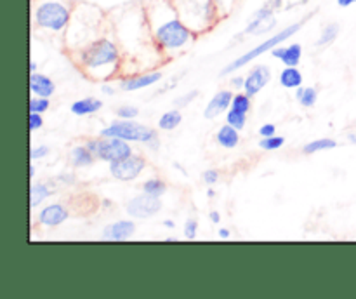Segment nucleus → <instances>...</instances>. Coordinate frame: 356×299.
Masks as SVG:
<instances>
[{
    "label": "nucleus",
    "mask_w": 356,
    "mask_h": 299,
    "mask_svg": "<svg viewBox=\"0 0 356 299\" xmlns=\"http://www.w3.org/2000/svg\"><path fill=\"white\" fill-rule=\"evenodd\" d=\"M163 225L169 226V228H174V221H165V223H163Z\"/></svg>",
    "instance_id": "nucleus-48"
},
{
    "label": "nucleus",
    "mask_w": 356,
    "mask_h": 299,
    "mask_svg": "<svg viewBox=\"0 0 356 299\" xmlns=\"http://www.w3.org/2000/svg\"><path fill=\"white\" fill-rule=\"evenodd\" d=\"M271 52L275 58L282 59L285 66H298L302 56V49L299 44H292L289 47H275Z\"/></svg>",
    "instance_id": "nucleus-15"
},
{
    "label": "nucleus",
    "mask_w": 356,
    "mask_h": 299,
    "mask_svg": "<svg viewBox=\"0 0 356 299\" xmlns=\"http://www.w3.org/2000/svg\"><path fill=\"white\" fill-rule=\"evenodd\" d=\"M160 79H162V73H159V72L146 73V75L131 76V79L124 80L120 86H122V89H124V90H138V89H143V87L153 86V83L159 82Z\"/></svg>",
    "instance_id": "nucleus-17"
},
{
    "label": "nucleus",
    "mask_w": 356,
    "mask_h": 299,
    "mask_svg": "<svg viewBox=\"0 0 356 299\" xmlns=\"http://www.w3.org/2000/svg\"><path fill=\"white\" fill-rule=\"evenodd\" d=\"M232 101H233V94L229 92V90H219V92L216 94L211 101H209L207 106H205L204 117L205 118L219 117L222 111H226L228 108H232Z\"/></svg>",
    "instance_id": "nucleus-12"
},
{
    "label": "nucleus",
    "mask_w": 356,
    "mask_h": 299,
    "mask_svg": "<svg viewBox=\"0 0 356 299\" xmlns=\"http://www.w3.org/2000/svg\"><path fill=\"white\" fill-rule=\"evenodd\" d=\"M219 236H221V239H228L229 236V232L226 228H222V229H219Z\"/></svg>",
    "instance_id": "nucleus-43"
},
{
    "label": "nucleus",
    "mask_w": 356,
    "mask_h": 299,
    "mask_svg": "<svg viewBox=\"0 0 356 299\" xmlns=\"http://www.w3.org/2000/svg\"><path fill=\"white\" fill-rule=\"evenodd\" d=\"M136 232V225L129 219H122V221L113 223V225H108L103 229V236L106 240H127L131 239L132 233Z\"/></svg>",
    "instance_id": "nucleus-14"
},
{
    "label": "nucleus",
    "mask_w": 356,
    "mask_h": 299,
    "mask_svg": "<svg viewBox=\"0 0 356 299\" xmlns=\"http://www.w3.org/2000/svg\"><path fill=\"white\" fill-rule=\"evenodd\" d=\"M70 9L58 0H45L35 9V23L51 31H61L70 23Z\"/></svg>",
    "instance_id": "nucleus-4"
},
{
    "label": "nucleus",
    "mask_w": 356,
    "mask_h": 299,
    "mask_svg": "<svg viewBox=\"0 0 356 299\" xmlns=\"http://www.w3.org/2000/svg\"><path fill=\"white\" fill-rule=\"evenodd\" d=\"M117 115L120 118H136L139 115V110L136 106H127V104H125V106L118 108Z\"/></svg>",
    "instance_id": "nucleus-33"
},
{
    "label": "nucleus",
    "mask_w": 356,
    "mask_h": 299,
    "mask_svg": "<svg viewBox=\"0 0 356 299\" xmlns=\"http://www.w3.org/2000/svg\"><path fill=\"white\" fill-rule=\"evenodd\" d=\"M197 96H198L197 90H191V92H188L186 96L177 97V99L174 101V103H176V106H186V104H190V101L195 99V97H197Z\"/></svg>",
    "instance_id": "nucleus-35"
},
{
    "label": "nucleus",
    "mask_w": 356,
    "mask_h": 299,
    "mask_svg": "<svg viewBox=\"0 0 356 299\" xmlns=\"http://www.w3.org/2000/svg\"><path fill=\"white\" fill-rule=\"evenodd\" d=\"M216 139H218L219 145L225 146V148H228V150L235 148V146L238 145V141H240L238 129H235L233 125H229V124L222 125V127L218 131V136H216Z\"/></svg>",
    "instance_id": "nucleus-18"
},
{
    "label": "nucleus",
    "mask_w": 356,
    "mask_h": 299,
    "mask_svg": "<svg viewBox=\"0 0 356 299\" xmlns=\"http://www.w3.org/2000/svg\"><path fill=\"white\" fill-rule=\"evenodd\" d=\"M197 229H198L197 219L191 218L184 223V236H186L188 240H193L195 236H197Z\"/></svg>",
    "instance_id": "nucleus-32"
},
{
    "label": "nucleus",
    "mask_w": 356,
    "mask_h": 299,
    "mask_svg": "<svg viewBox=\"0 0 356 299\" xmlns=\"http://www.w3.org/2000/svg\"><path fill=\"white\" fill-rule=\"evenodd\" d=\"M30 70H31V73H35V70H37V65H35L33 61H31V65H30Z\"/></svg>",
    "instance_id": "nucleus-47"
},
{
    "label": "nucleus",
    "mask_w": 356,
    "mask_h": 299,
    "mask_svg": "<svg viewBox=\"0 0 356 299\" xmlns=\"http://www.w3.org/2000/svg\"><path fill=\"white\" fill-rule=\"evenodd\" d=\"M232 108L236 111H242V113H247L250 110V96L249 94H236L233 96Z\"/></svg>",
    "instance_id": "nucleus-29"
},
{
    "label": "nucleus",
    "mask_w": 356,
    "mask_h": 299,
    "mask_svg": "<svg viewBox=\"0 0 356 299\" xmlns=\"http://www.w3.org/2000/svg\"><path fill=\"white\" fill-rule=\"evenodd\" d=\"M87 148H89L97 159L110 163L132 155L131 146L127 145L125 139H120V138L90 139V141H87Z\"/></svg>",
    "instance_id": "nucleus-7"
},
{
    "label": "nucleus",
    "mask_w": 356,
    "mask_h": 299,
    "mask_svg": "<svg viewBox=\"0 0 356 299\" xmlns=\"http://www.w3.org/2000/svg\"><path fill=\"white\" fill-rule=\"evenodd\" d=\"M47 153H49L47 146H37V148L31 150L30 159H31V160H38V159H42V156L47 155Z\"/></svg>",
    "instance_id": "nucleus-36"
},
{
    "label": "nucleus",
    "mask_w": 356,
    "mask_h": 299,
    "mask_svg": "<svg viewBox=\"0 0 356 299\" xmlns=\"http://www.w3.org/2000/svg\"><path fill=\"white\" fill-rule=\"evenodd\" d=\"M146 162L143 156H125V159L117 160V162L110 163V172L115 179L120 181H132L141 174L145 169Z\"/></svg>",
    "instance_id": "nucleus-9"
},
{
    "label": "nucleus",
    "mask_w": 356,
    "mask_h": 299,
    "mask_svg": "<svg viewBox=\"0 0 356 299\" xmlns=\"http://www.w3.org/2000/svg\"><path fill=\"white\" fill-rule=\"evenodd\" d=\"M301 26H302V21H299V23L292 24V26H287V28H285V30H282L278 35H273V37L268 38L266 42L259 44V45H257V47L250 49V51L247 52V54L240 56L238 59H235V61H233L232 65L226 66L225 72H222V73H225V75H228V73H232V72H235V70H238V68H242V66H245L247 63H250V61H252V59H256L257 56L264 54V52H268V51H270V49L278 47V45L282 44V42H285L289 37H292V35H294V33H298L299 28H301Z\"/></svg>",
    "instance_id": "nucleus-6"
},
{
    "label": "nucleus",
    "mask_w": 356,
    "mask_h": 299,
    "mask_svg": "<svg viewBox=\"0 0 356 299\" xmlns=\"http://www.w3.org/2000/svg\"><path fill=\"white\" fill-rule=\"evenodd\" d=\"M245 120H247V113H242V111H236V110H229L228 111V117H226V122L229 125H233L235 129L242 131L245 127Z\"/></svg>",
    "instance_id": "nucleus-28"
},
{
    "label": "nucleus",
    "mask_w": 356,
    "mask_h": 299,
    "mask_svg": "<svg viewBox=\"0 0 356 299\" xmlns=\"http://www.w3.org/2000/svg\"><path fill=\"white\" fill-rule=\"evenodd\" d=\"M143 190H145V193H149L153 195V197H162L163 193L167 191V184L163 183L162 179H148L145 184H143Z\"/></svg>",
    "instance_id": "nucleus-27"
},
{
    "label": "nucleus",
    "mask_w": 356,
    "mask_h": 299,
    "mask_svg": "<svg viewBox=\"0 0 356 299\" xmlns=\"http://www.w3.org/2000/svg\"><path fill=\"white\" fill-rule=\"evenodd\" d=\"M356 3V0H337V6L339 7H350Z\"/></svg>",
    "instance_id": "nucleus-39"
},
{
    "label": "nucleus",
    "mask_w": 356,
    "mask_h": 299,
    "mask_svg": "<svg viewBox=\"0 0 356 299\" xmlns=\"http://www.w3.org/2000/svg\"><path fill=\"white\" fill-rule=\"evenodd\" d=\"M49 99L47 97H31L30 99V104H28V108H30V111H33V113H44V111H47L49 108Z\"/></svg>",
    "instance_id": "nucleus-31"
},
{
    "label": "nucleus",
    "mask_w": 356,
    "mask_h": 299,
    "mask_svg": "<svg viewBox=\"0 0 356 299\" xmlns=\"http://www.w3.org/2000/svg\"><path fill=\"white\" fill-rule=\"evenodd\" d=\"M275 132H277L275 124H264L263 127L259 129V134L263 136V138H271V136H275Z\"/></svg>",
    "instance_id": "nucleus-38"
},
{
    "label": "nucleus",
    "mask_w": 356,
    "mask_h": 299,
    "mask_svg": "<svg viewBox=\"0 0 356 299\" xmlns=\"http://www.w3.org/2000/svg\"><path fill=\"white\" fill-rule=\"evenodd\" d=\"M28 122H30V131H37V129H40L42 125H44V120H42V113H33V111H30V115H28Z\"/></svg>",
    "instance_id": "nucleus-34"
},
{
    "label": "nucleus",
    "mask_w": 356,
    "mask_h": 299,
    "mask_svg": "<svg viewBox=\"0 0 356 299\" xmlns=\"http://www.w3.org/2000/svg\"><path fill=\"white\" fill-rule=\"evenodd\" d=\"M296 97H298V101L302 106L309 108L316 103V99H318V92H316V89H313V87H306V89L299 87L298 92H296Z\"/></svg>",
    "instance_id": "nucleus-26"
},
{
    "label": "nucleus",
    "mask_w": 356,
    "mask_h": 299,
    "mask_svg": "<svg viewBox=\"0 0 356 299\" xmlns=\"http://www.w3.org/2000/svg\"><path fill=\"white\" fill-rule=\"evenodd\" d=\"M103 138H120L125 141H139V143H149L152 139L156 138L155 132L146 125L138 124L132 118H122V120L113 122L108 127L101 131Z\"/></svg>",
    "instance_id": "nucleus-5"
},
{
    "label": "nucleus",
    "mask_w": 356,
    "mask_h": 299,
    "mask_svg": "<svg viewBox=\"0 0 356 299\" xmlns=\"http://www.w3.org/2000/svg\"><path fill=\"white\" fill-rule=\"evenodd\" d=\"M70 218V212L65 205L61 204H52L47 205L45 209H42L40 216H38V221L45 226H58L61 223H65Z\"/></svg>",
    "instance_id": "nucleus-13"
},
{
    "label": "nucleus",
    "mask_w": 356,
    "mask_h": 299,
    "mask_svg": "<svg viewBox=\"0 0 356 299\" xmlns=\"http://www.w3.org/2000/svg\"><path fill=\"white\" fill-rule=\"evenodd\" d=\"M336 146H337V143L334 141V139L323 138V139H316V141L308 143V145L305 146V150H302V152H305L306 155H312V153L323 152V150H332V148H336Z\"/></svg>",
    "instance_id": "nucleus-24"
},
{
    "label": "nucleus",
    "mask_w": 356,
    "mask_h": 299,
    "mask_svg": "<svg viewBox=\"0 0 356 299\" xmlns=\"http://www.w3.org/2000/svg\"><path fill=\"white\" fill-rule=\"evenodd\" d=\"M285 143V139L282 138V136H271V138H263L259 141V146L263 150H268V152H271V150H278L282 148Z\"/></svg>",
    "instance_id": "nucleus-30"
},
{
    "label": "nucleus",
    "mask_w": 356,
    "mask_h": 299,
    "mask_svg": "<svg viewBox=\"0 0 356 299\" xmlns=\"http://www.w3.org/2000/svg\"><path fill=\"white\" fill-rule=\"evenodd\" d=\"M280 83L287 89H294L302 83V75L296 66H287L284 72L280 73Z\"/></svg>",
    "instance_id": "nucleus-21"
},
{
    "label": "nucleus",
    "mask_w": 356,
    "mask_h": 299,
    "mask_svg": "<svg viewBox=\"0 0 356 299\" xmlns=\"http://www.w3.org/2000/svg\"><path fill=\"white\" fill-rule=\"evenodd\" d=\"M59 179L65 181V183H73V181H75V177H73V176H59Z\"/></svg>",
    "instance_id": "nucleus-42"
},
{
    "label": "nucleus",
    "mask_w": 356,
    "mask_h": 299,
    "mask_svg": "<svg viewBox=\"0 0 356 299\" xmlns=\"http://www.w3.org/2000/svg\"><path fill=\"white\" fill-rule=\"evenodd\" d=\"M51 195H52V190H49L47 184L33 183L30 188V205L31 207H37L40 202H44L45 198H49Z\"/></svg>",
    "instance_id": "nucleus-22"
},
{
    "label": "nucleus",
    "mask_w": 356,
    "mask_h": 299,
    "mask_svg": "<svg viewBox=\"0 0 356 299\" xmlns=\"http://www.w3.org/2000/svg\"><path fill=\"white\" fill-rule=\"evenodd\" d=\"M118 61V51L115 44L108 38L94 42L90 47H87L82 54L83 68L89 70L94 75H99L101 70L106 66H113Z\"/></svg>",
    "instance_id": "nucleus-3"
},
{
    "label": "nucleus",
    "mask_w": 356,
    "mask_h": 299,
    "mask_svg": "<svg viewBox=\"0 0 356 299\" xmlns=\"http://www.w3.org/2000/svg\"><path fill=\"white\" fill-rule=\"evenodd\" d=\"M202 177H204V181L207 184H216V183H218V179H219V172H218V170H205L204 176H202Z\"/></svg>",
    "instance_id": "nucleus-37"
},
{
    "label": "nucleus",
    "mask_w": 356,
    "mask_h": 299,
    "mask_svg": "<svg viewBox=\"0 0 356 299\" xmlns=\"http://www.w3.org/2000/svg\"><path fill=\"white\" fill-rule=\"evenodd\" d=\"M232 83H233V86H236V87H243V83H245V79H242V76H236V79L232 80Z\"/></svg>",
    "instance_id": "nucleus-40"
},
{
    "label": "nucleus",
    "mask_w": 356,
    "mask_h": 299,
    "mask_svg": "<svg viewBox=\"0 0 356 299\" xmlns=\"http://www.w3.org/2000/svg\"><path fill=\"white\" fill-rule=\"evenodd\" d=\"M30 176H31V177L35 176V167H33V163H30Z\"/></svg>",
    "instance_id": "nucleus-45"
},
{
    "label": "nucleus",
    "mask_w": 356,
    "mask_h": 299,
    "mask_svg": "<svg viewBox=\"0 0 356 299\" xmlns=\"http://www.w3.org/2000/svg\"><path fill=\"white\" fill-rule=\"evenodd\" d=\"M270 79H271V72L268 66H264V65L256 66V68L250 70L249 75L245 76L243 90H245V94H249L250 97L256 96V94L259 92V90L263 89L268 82H270Z\"/></svg>",
    "instance_id": "nucleus-11"
},
{
    "label": "nucleus",
    "mask_w": 356,
    "mask_h": 299,
    "mask_svg": "<svg viewBox=\"0 0 356 299\" xmlns=\"http://www.w3.org/2000/svg\"><path fill=\"white\" fill-rule=\"evenodd\" d=\"M275 2H277V0H270L266 6L261 7V9L254 14L252 21H250L249 26H247L245 33H256V35L266 33V31H270L271 28L277 24V21H275V16H273Z\"/></svg>",
    "instance_id": "nucleus-10"
},
{
    "label": "nucleus",
    "mask_w": 356,
    "mask_h": 299,
    "mask_svg": "<svg viewBox=\"0 0 356 299\" xmlns=\"http://www.w3.org/2000/svg\"><path fill=\"white\" fill-rule=\"evenodd\" d=\"M211 219H212V223H216V225H218V223L221 221V218H219V212L212 211V212H211Z\"/></svg>",
    "instance_id": "nucleus-41"
},
{
    "label": "nucleus",
    "mask_w": 356,
    "mask_h": 299,
    "mask_svg": "<svg viewBox=\"0 0 356 299\" xmlns=\"http://www.w3.org/2000/svg\"><path fill=\"white\" fill-rule=\"evenodd\" d=\"M348 139H350L351 143H355V145H356V136H355V134H350V136H348Z\"/></svg>",
    "instance_id": "nucleus-46"
},
{
    "label": "nucleus",
    "mask_w": 356,
    "mask_h": 299,
    "mask_svg": "<svg viewBox=\"0 0 356 299\" xmlns=\"http://www.w3.org/2000/svg\"><path fill=\"white\" fill-rule=\"evenodd\" d=\"M101 89H103L104 94H113L115 92L113 87H110V86H103V87H101Z\"/></svg>",
    "instance_id": "nucleus-44"
},
{
    "label": "nucleus",
    "mask_w": 356,
    "mask_h": 299,
    "mask_svg": "<svg viewBox=\"0 0 356 299\" xmlns=\"http://www.w3.org/2000/svg\"><path fill=\"white\" fill-rule=\"evenodd\" d=\"M170 3L190 30H205L214 17L212 0H170Z\"/></svg>",
    "instance_id": "nucleus-2"
},
{
    "label": "nucleus",
    "mask_w": 356,
    "mask_h": 299,
    "mask_svg": "<svg viewBox=\"0 0 356 299\" xmlns=\"http://www.w3.org/2000/svg\"><path fill=\"white\" fill-rule=\"evenodd\" d=\"M339 31H341L339 24H337V23H329L322 30V35H320V38H318V40H316V45H329V44H332V42L337 38V35H339Z\"/></svg>",
    "instance_id": "nucleus-25"
},
{
    "label": "nucleus",
    "mask_w": 356,
    "mask_h": 299,
    "mask_svg": "<svg viewBox=\"0 0 356 299\" xmlns=\"http://www.w3.org/2000/svg\"><path fill=\"white\" fill-rule=\"evenodd\" d=\"M125 209H127V214L132 216V218L148 219L152 218V216H155L156 212L162 209V202H160V197H153V195L149 193H143L132 198Z\"/></svg>",
    "instance_id": "nucleus-8"
},
{
    "label": "nucleus",
    "mask_w": 356,
    "mask_h": 299,
    "mask_svg": "<svg viewBox=\"0 0 356 299\" xmlns=\"http://www.w3.org/2000/svg\"><path fill=\"white\" fill-rule=\"evenodd\" d=\"M94 153L90 152L89 148L86 146H75L70 153V159H72V163L75 167H87L94 162Z\"/></svg>",
    "instance_id": "nucleus-20"
},
{
    "label": "nucleus",
    "mask_w": 356,
    "mask_h": 299,
    "mask_svg": "<svg viewBox=\"0 0 356 299\" xmlns=\"http://www.w3.org/2000/svg\"><path fill=\"white\" fill-rule=\"evenodd\" d=\"M149 21L153 35L163 49H179L191 38V30L181 21L170 0H152Z\"/></svg>",
    "instance_id": "nucleus-1"
},
{
    "label": "nucleus",
    "mask_w": 356,
    "mask_h": 299,
    "mask_svg": "<svg viewBox=\"0 0 356 299\" xmlns=\"http://www.w3.org/2000/svg\"><path fill=\"white\" fill-rule=\"evenodd\" d=\"M30 89L31 92L37 94L40 97H49L54 94L56 86L49 76L38 75V73H31L30 75Z\"/></svg>",
    "instance_id": "nucleus-16"
},
{
    "label": "nucleus",
    "mask_w": 356,
    "mask_h": 299,
    "mask_svg": "<svg viewBox=\"0 0 356 299\" xmlns=\"http://www.w3.org/2000/svg\"><path fill=\"white\" fill-rule=\"evenodd\" d=\"M103 103L99 99H94V97H86V99H79L72 104V113L83 117V115L96 113L97 110H101Z\"/></svg>",
    "instance_id": "nucleus-19"
},
{
    "label": "nucleus",
    "mask_w": 356,
    "mask_h": 299,
    "mask_svg": "<svg viewBox=\"0 0 356 299\" xmlns=\"http://www.w3.org/2000/svg\"><path fill=\"white\" fill-rule=\"evenodd\" d=\"M181 120H183V117H181V113L177 110L167 111V113H163L162 117H160L159 127L162 129V131H172V129H176L177 125L181 124Z\"/></svg>",
    "instance_id": "nucleus-23"
}]
</instances>
